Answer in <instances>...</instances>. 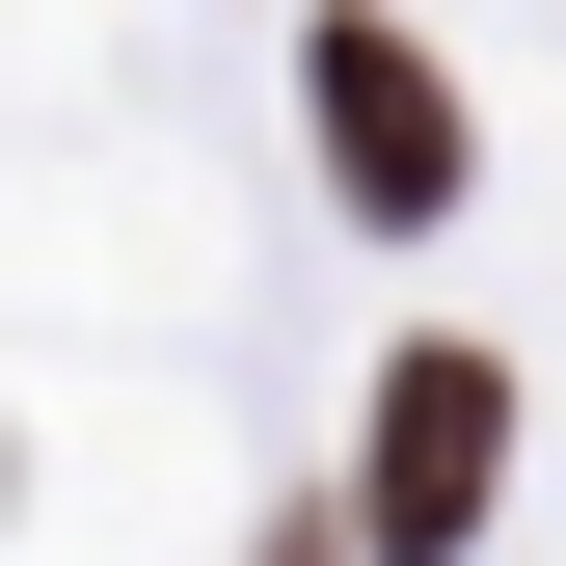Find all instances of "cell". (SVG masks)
Listing matches in <instances>:
<instances>
[{
	"label": "cell",
	"mask_w": 566,
	"mask_h": 566,
	"mask_svg": "<svg viewBox=\"0 0 566 566\" xmlns=\"http://www.w3.org/2000/svg\"><path fill=\"white\" fill-rule=\"evenodd\" d=\"M485 485H513V350H405L378 378V485H350V566H459Z\"/></svg>",
	"instance_id": "cell-1"
},
{
	"label": "cell",
	"mask_w": 566,
	"mask_h": 566,
	"mask_svg": "<svg viewBox=\"0 0 566 566\" xmlns=\"http://www.w3.org/2000/svg\"><path fill=\"white\" fill-rule=\"evenodd\" d=\"M297 82H324V163H350V217H459V82L378 28V0H324V28H297Z\"/></svg>",
	"instance_id": "cell-2"
},
{
	"label": "cell",
	"mask_w": 566,
	"mask_h": 566,
	"mask_svg": "<svg viewBox=\"0 0 566 566\" xmlns=\"http://www.w3.org/2000/svg\"><path fill=\"white\" fill-rule=\"evenodd\" d=\"M297 566H324V539H297Z\"/></svg>",
	"instance_id": "cell-3"
}]
</instances>
